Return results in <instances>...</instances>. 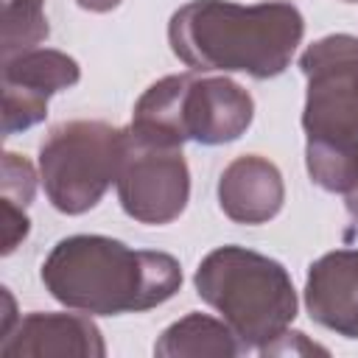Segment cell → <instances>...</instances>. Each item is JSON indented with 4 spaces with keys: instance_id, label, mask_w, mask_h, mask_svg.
Wrapping results in <instances>:
<instances>
[{
    "instance_id": "1",
    "label": "cell",
    "mask_w": 358,
    "mask_h": 358,
    "mask_svg": "<svg viewBox=\"0 0 358 358\" xmlns=\"http://www.w3.org/2000/svg\"><path fill=\"white\" fill-rule=\"evenodd\" d=\"M305 34L299 8L288 0L238 6L229 0H190L173 11L168 42L176 59L196 73L280 76Z\"/></svg>"
},
{
    "instance_id": "2",
    "label": "cell",
    "mask_w": 358,
    "mask_h": 358,
    "mask_svg": "<svg viewBox=\"0 0 358 358\" xmlns=\"http://www.w3.org/2000/svg\"><path fill=\"white\" fill-rule=\"evenodd\" d=\"M42 282L73 310L120 316L168 302L182 285V266L168 252L131 249L106 235H70L45 257Z\"/></svg>"
},
{
    "instance_id": "3",
    "label": "cell",
    "mask_w": 358,
    "mask_h": 358,
    "mask_svg": "<svg viewBox=\"0 0 358 358\" xmlns=\"http://www.w3.org/2000/svg\"><path fill=\"white\" fill-rule=\"evenodd\" d=\"M196 294L221 313L243 350H263L296 319V291L282 263L243 249L218 246L196 268Z\"/></svg>"
},
{
    "instance_id": "4",
    "label": "cell",
    "mask_w": 358,
    "mask_h": 358,
    "mask_svg": "<svg viewBox=\"0 0 358 358\" xmlns=\"http://www.w3.org/2000/svg\"><path fill=\"white\" fill-rule=\"evenodd\" d=\"M255 117L252 95L227 76L176 73L154 81L134 103L131 131L162 145L196 140L224 145L246 134Z\"/></svg>"
},
{
    "instance_id": "5",
    "label": "cell",
    "mask_w": 358,
    "mask_h": 358,
    "mask_svg": "<svg viewBox=\"0 0 358 358\" xmlns=\"http://www.w3.org/2000/svg\"><path fill=\"white\" fill-rule=\"evenodd\" d=\"M126 129L103 120H67L50 129L39 145V182L50 204L64 215L92 210L117 179Z\"/></svg>"
},
{
    "instance_id": "6",
    "label": "cell",
    "mask_w": 358,
    "mask_h": 358,
    "mask_svg": "<svg viewBox=\"0 0 358 358\" xmlns=\"http://www.w3.org/2000/svg\"><path fill=\"white\" fill-rule=\"evenodd\" d=\"M308 78L302 129L308 143L358 151V36L330 34L299 56Z\"/></svg>"
},
{
    "instance_id": "7",
    "label": "cell",
    "mask_w": 358,
    "mask_h": 358,
    "mask_svg": "<svg viewBox=\"0 0 358 358\" xmlns=\"http://www.w3.org/2000/svg\"><path fill=\"white\" fill-rule=\"evenodd\" d=\"M115 185L129 218L148 227L176 221L190 199V171L182 145L143 140L126 126V148Z\"/></svg>"
},
{
    "instance_id": "8",
    "label": "cell",
    "mask_w": 358,
    "mask_h": 358,
    "mask_svg": "<svg viewBox=\"0 0 358 358\" xmlns=\"http://www.w3.org/2000/svg\"><path fill=\"white\" fill-rule=\"evenodd\" d=\"M78 78V62L62 50L34 48L3 59V134L42 123L50 95L76 87Z\"/></svg>"
},
{
    "instance_id": "9",
    "label": "cell",
    "mask_w": 358,
    "mask_h": 358,
    "mask_svg": "<svg viewBox=\"0 0 358 358\" xmlns=\"http://www.w3.org/2000/svg\"><path fill=\"white\" fill-rule=\"evenodd\" d=\"M3 358H103L106 344L90 316L34 310L0 341Z\"/></svg>"
},
{
    "instance_id": "10",
    "label": "cell",
    "mask_w": 358,
    "mask_h": 358,
    "mask_svg": "<svg viewBox=\"0 0 358 358\" xmlns=\"http://www.w3.org/2000/svg\"><path fill=\"white\" fill-rule=\"evenodd\" d=\"M305 308L316 324L358 338V249H336L310 263Z\"/></svg>"
},
{
    "instance_id": "11",
    "label": "cell",
    "mask_w": 358,
    "mask_h": 358,
    "mask_svg": "<svg viewBox=\"0 0 358 358\" xmlns=\"http://www.w3.org/2000/svg\"><path fill=\"white\" fill-rule=\"evenodd\" d=\"M285 201L282 173L274 162L257 154L235 157L218 179V204L235 224H266Z\"/></svg>"
},
{
    "instance_id": "12",
    "label": "cell",
    "mask_w": 358,
    "mask_h": 358,
    "mask_svg": "<svg viewBox=\"0 0 358 358\" xmlns=\"http://www.w3.org/2000/svg\"><path fill=\"white\" fill-rule=\"evenodd\" d=\"M246 352L235 330L224 319H213L207 313H187L154 344V355L159 358H235Z\"/></svg>"
},
{
    "instance_id": "13",
    "label": "cell",
    "mask_w": 358,
    "mask_h": 358,
    "mask_svg": "<svg viewBox=\"0 0 358 358\" xmlns=\"http://www.w3.org/2000/svg\"><path fill=\"white\" fill-rule=\"evenodd\" d=\"M48 34L45 0H3V59L34 50Z\"/></svg>"
},
{
    "instance_id": "14",
    "label": "cell",
    "mask_w": 358,
    "mask_h": 358,
    "mask_svg": "<svg viewBox=\"0 0 358 358\" xmlns=\"http://www.w3.org/2000/svg\"><path fill=\"white\" fill-rule=\"evenodd\" d=\"M305 162L313 185H319L327 193H350L358 185V151L352 148H333L308 143L305 145Z\"/></svg>"
},
{
    "instance_id": "15",
    "label": "cell",
    "mask_w": 358,
    "mask_h": 358,
    "mask_svg": "<svg viewBox=\"0 0 358 358\" xmlns=\"http://www.w3.org/2000/svg\"><path fill=\"white\" fill-rule=\"evenodd\" d=\"M34 190H36V171H34V165L25 157H20V154L6 151L3 154L0 199L14 201L20 207H28L31 199H34Z\"/></svg>"
},
{
    "instance_id": "16",
    "label": "cell",
    "mask_w": 358,
    "mask_h": 358,
    "mask_svg": "<svg viewBox=\"0 0 358 358\" xmlns=\"http://www.w3.org/2000/svg\"><path fill=\"white\" fill-rule=\"evenodd\" d=\"M3 201V255H11L28 235L31 229V221L25 215V207L14 204V201Z\"/></svg>"
},
{
    "instance_id": "17",
    "label": "cell",
    "mask_w": 358,
    "mask_h": 358,
    "mask_svg": "<svg viewBox=\"0 0 358 358\" xmlns=\"http://www.w3.org/2000/svg\"><path fill=\"white\" fill-rule=\"evenodd\" d=\"M84 11H95V14H106V11H115L123 0H76Z\"/></svg>"
},
{
    "instance_id": "18",
    "label": "cell",
    "mask_w": 358,
    "mask_h": 358,
    "mask_svg": "<svg viewBox=\"0 0 358 358\" xmlns=\"http://www.w3.org/2000/svg\"><path fill=\"white\" fill-rule=\"evenodd\" d=\"M344 204H347V213H350V215L358 221V185H355V187H352V190L344 196Z\"/></svg>"
},
{
    "instance_id": "19",
    "label": "cell",
    "mask_w": 358,
    "mask_h": 358,
    "mask_svg": "<svg viewBox=\"0 0 358 358\" xmlns=\"http://www.w3.org/2000/svg\"><path fill=\"white\" fill-rule=\"evenodd\" d=\"M344 3H358V0H344Z\"/></svg>"
}]
</instances>
